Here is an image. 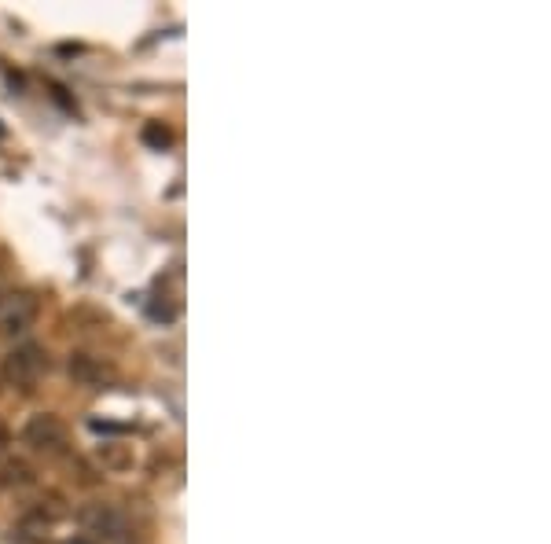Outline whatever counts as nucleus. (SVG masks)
<instances>
[{"instance_id": "nucleus-5", "label": "nucleus", "mask_w": 551, "mask_h": 544, "mask_svg": "<svg viewBox=\"0 0 551 544\" xmlns=\"http://www.w3.org/2000/svg\"><path fill=\"white\" fill-rule=\"evenodd\" d=\"M67 375L74 379V386H85V390H103L107 383H114V368L103 357L89 350H74L67 357Z\"/></svg>"}, {"instance_id": "nucleus-2", "label": "nucleus", "mask_w": 551, "mask_h": 544, "mask_svg": "<svg viewBox=\"0 0 551 544\" xmlns=\"http://www.w3.org/2000/svg\"><path fill=\"white\" fill-rule=\"evenodd\" d=\"M23 442L34 449L37 456H48V460H59V456L70 453V431L67 423L52 416V412H37L30 416L23 427Z\"/></svg>"}, {"instance_id": "nucleus-7", "label": "nucleus", "mask_w": 551, "mask_h": 544, "mask_svg": "<svg viewBox=\"0 0 551 544\" xmlns=\"http://www.w3.org/2000/svg\"><path fill=\"white\" fill-rule=\"evenodd\" d=\"M37 475H34V464H26V460H4L0 464V489H26L34 486Z\"/></svg>"}, {"instance_id": "nucleus-4", "label": "nucleus", "mask_w": 551, "mask_h": 544, "mask_svg": "<svg viewBox=\"0 0 551 544\" xmlns=\"http://www.w3.org/2000/svg\"><path fill=\"white\" fill-rule=\"evenodd\" d=\"M78 522L81 530L100 537V541H122L125 533H129V522H125V515L114 504H85L78 511Z\"/></svg>"}, {"instance_id": "nucleus-9", "label": "nucleus", "mask_w": 551, "mask_h": 544, "mask_svg": "<svg viewBox=\"0 0 551 544\" xmlns=\"http://www.w3.org/2000/svg\"><path fill=\"white\" fill-rule=\"evenodd\" d=\"M8 449H12V431H8V423L0 420V460L8 456Z\"/></svg>"}, {"instance_id": "nucleus-8", "label": "nucleus", "mask_w": 551, "mask_h": 544, "mask_svg": "<svg viewBox=\"0 0 551 544\" xmlns=\"http://www.w3.org/2000/svg\"><path fill=\"white\" fill-rule=\"evenodd\" d=\"M147 140H151V144H158V148H166V144H169V133H166V129H158V125H147Z\"/></svg>"}, {"instance_id": "nucleus-1", "label": "nucleus", "mask_w": 551, "mask_h": 544, "mask_svg": "<svg viewBox=\"0 0 551 544\" xmlns=\"http://www.w3.org/2000/svg\"><path fill=\"white\" fill-rule=\"evenodd\" d=\"M45 372H48V353L37 342H19L4 357V364H0V379L8 386H15V390H23V394H34Z\"/></svg>"}, {"instance_id": "nucleus-10", "label": "nucleus", "mask_w": 551, "mask_h": 544, "mask_svg": "<svg viewBox=\"0 0 551 544\" xmlns=\"http://www.w3.org/2000/svg\"><path fill=\"white\" fill-rule=\"evenodd\" d=\"M0 291H8V287H4V272H0Z\"/></svg>"}, {"instance_id": "nucleus-3", "label": "nucleus", "mask_w": 551, "mask_h": 544, "mask_svg": "<svg viewBox=\"0 0 551 544\" xmlns=\"http://www.w3.org/2000/svg\"><path fill=\"white\" fill-rule=\"evenodd\" d=\"M37 320V295L34 291H0V331L23 335Z\"/></svg>"}, {"instance_id": "nucleus-6", "label": "nucleus", "mask_w": 551, "mask_h": 544, "mask_svg": "<svg viewBox=\"0 0 551 544\" xmlns=\"http://www.w3.org/2000/svg\"><path fill=\"white\" fill-rule=\"evenodd\" d=\"M67 515V508H63V500L59 497H48V500H37L34 508L23 515V530H37V533H45L52 530L59 519Z\"/></svg>"}]
</instances>
